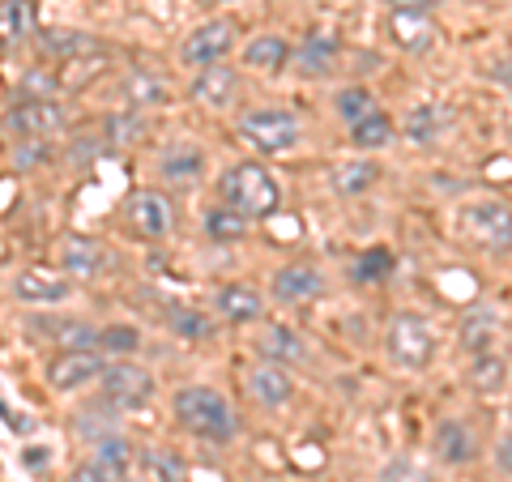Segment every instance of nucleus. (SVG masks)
I'll list each match as a JSON object with an SVG mask.
<instances>
[{"instance_id":"b1692460","label":"nucleus","mask_w":512,"mask_h":482,"mask_svg":"<svg viewBox=\"0 0 512 482\" xmlns=\"http://www.w3.org/2000/svg\"><path fill=\"white\" fill-rule=\"evenodd\" d=\"M380 180V163L372 158H355V163H338L329 175V184L338 197H363V192H372Z\"/></svg>"},{"instance_id":"a211bd4d","label":"nucleus","mask_w":512,"mask_h":482,"mask_svg":"<svg viewBox=\"0 0 512 482\" xmlns=\"http://www.w3.org/2000/svg\"><path fill=\"white\" fill-rule=\"evenodd\" d=\"M431 448H436V457L444 465H470L478 457L474 431H470V423H461V419H444L436 427V436H431Z\"/></svg>"},{"instance_id":"a18cd8bd","label":"nucleus","mask_w":512,"mask_h":482,"mask_svg":"<svg viewBox=\"0 0 512 482\" xmlns=\"http://www.w3.org/2000/svg\"><path fill=\"white\" fill-rule=\"evenodd\" d=\"M201 5H218V0H201Z\"/></svg>"},{"instance_id":"dca6fc26","label":"nucleus","mask_w":512,"mask_h":482,"mask_svg":"<svg viewBox=\"0 0 512 482\" xmlns=\"http://www.w3.org/2000/svg\"><path fill=\"white\" fill-rule=\"evenodd\" d=\"M389 35H393V43L402 47V52L419 56V52H427V47L436 43V22H431L423 9H393Z\"/></svg>"},{"instance_id":"c85d7f7f","label":"nucleus","mask_w":512,"mask_h":482,"mask_svg":"<svg viewBox=\"0 0 512 482\" xmlns=\"http://www.w3.org/2000/svg\"><path fill=\"white\" fill-rule=\"evenodd\" d=\"M389 141H393V120L384 111H372V116L350 124V146L355 150H384Z\"/></svg>"},{"instance_id":"bb28decb","label":"nucleus","mask_w":512,"mask_h":482,"mask_svg":"<svg viewBox=\"0 0 512 482\" xmlns=\"http://www.w3.org/2000/svg\"><path fill=\"white\" fill-rule=\"evenodd\" d=\"M35 35V0H0V43L13 47Z\"/></svg>"},{"instance_id":"f3484780","label":"nucleus","mask_w":512,"mask_h":482,"mask_svg":"<svg viewBox=\"0 0 512 482\" xmlns=\"http://www.w3.org/2000/svg\"><path fill=\"white\" fill-rule=\"evenodd\" d=\"M325 295V273L316 265H282L274 273V299L278 303H303Z\"/></svg>"},{"instance_id":"4468645a","label":"nucleus","mask_w":512,"mask_h":482,"mask_svg":"<svg viewBox=\"0 0 512 482\" xmlns=\"http://www.w3.org/2000/svg\"><path fill=\"white\" fill-rule=\"evenodd\" d=\"M60 269L64 278H99L107 269V248L90 235H69L60 244Z\"/></svg>"},{"instance_id":"a19ab883","label":"nucleus","mask_w":512,"mask_h":482,"mask_svg":"<svg viewBox=\"0 0 512 482\" xmlns=\"http://www.w3.org/2000/svg\"><path fill=\"white\" fill-rule=\"evenodd\" d=\"M69 482H120V478H116V474H107L99 461H90V465H77Z\"/></svg>"},{"instance_id":"7c9ffc66","label":"nucleus","mask_w":512,"mask_h":482,"mask_svg":"<svg viewBox=\"0 0 512 482\" xmlns=\"http://www.w3.org/2000/svg\"><path fill=\"white\" fill-rule=\"evenodd\" d=\"M504 380H508V363L495 355V350H487V355H474V363H470V389L474 393L491 397V393L504 389Z\"/></svg>"},{"instance_id":"f8f14e48","label":"nucleus","mask_w":512,"mask_h":482,"mask_svg":"<svg viewBox=\"0 0 512 482\" xmlns=\"http://www.w3.org/2000/svg\"><path fill=\"white\" fill-rule=\"evenodd\" d=\"M13 295L22 303H35V308H47V303H64L73 295V282L64 273H52V269H22L13 278Z\"/></svg>"},{"instance_id":"37998d69","label":"nucleus","mask_w":512,"mask_h":482,"mask_svg":"<svg viewBox=\"0 0 512 482\" xmlns=\"http://www.w3.org/2000/svg\"><path fill=\"white\" fill-rule=\"evenodd\" d=\"M504 465H512V440H504Z\"/></svg>"},{"instance_id":"9b49d317","label":"nucleus","mask_w":512,"mask_h":482,"mask_svg":"<svg viewBox=\"0 0 512 482\" xmlns=\"http://www.w3.org/2000/svg\"><path fill=\"white\" fill-rule=\"evenodd\" d=\"M192 99H197L201 107H231L239 99V73L227 69V60H218V64H205V69L192 77Z\"/></svg>"},{"instance_id":"2eb2a0df","label":"nucleus","mask_w":512,"mask_h":482,"mask_svg":"<svg viewBox=\"0 0 512 482\" xmlns=\"http://www.w3.org/2000/svg\"><path fill=\"white\" fill-rule=\"evenodd\" d=\"M248 393L261 401L265 410H282V406H291L295 384H291V372H286V367L261 363V367H252L248 372Z\"/></svg>"},{"instance_id":"f257e3e1","label":"nucleus","mask_w":512,"mask_h":482,"mask_svg":"<svg viewBox=\"0 0 512 482\" xmlns=\"http://www.w3.org/2000/svg\"><path fill=\"white\" fill-rule=\"evenodd\" d=\"M175 423H180L188 436H197L205 444H231L235 440V410L231 401L218 389H205V384H188V389L175 393L171 401Z\"/></svg>"},{"instance_id":"a878e982","label":"nucleus","mask_w":512,"mask_h":482,"mask_svg":"<svg viewBox=\"0 0 512 482\" xmlns=\"http://www.w3.org/2000/svg\"><path fill=\"white\" fill-rule=\"evenodd\" d=\"M461 350H470V355H487V350H495V337H500V320H495V312L487 308H474L466 320H461Z\"/></svg>"},{"instance_id":"4c0bfd02","label":"nucleus","mask_w":512,"mask_h":482,"mask_svg":"<svg viewBox=\"0 0 512 482\" xmlns=\"http://www.w3.org/2000/svg\"><path fill=\"white\" fill-rule=\"evenodd\" d=\"M380 482H436V478H431V470H427L423 461H414V457H393V461L380 470Z\"/></svg>"},{"instance_id":"412c9836","label":"nucleus","mask_w":512,"mask_h":482,"mask_svg":"<svg viewBox=\"0 0 512 482\" xmlns=\"http://www.w3.org/2000/svg\"><path fill=\"white\" fill-rule=\"evenodd\" d=\"M256 355H261L265 363H278V367H291L303 359V342H299V333L295 329H286V325H269L256 333Z\"/></svg>"},{"instance_id":"6ab92c4d","label":"nucleus","mask_w":512,"mask_h":482,"mask_svg":"<svg viewBox=\"0 0 512 482\" xmlns=\"http://www.w3.org/2000/svg\"><path fill=\"white\" fill-rule=\"evenodd\" d=\"M30 329L39 337H52L60 350H94V337H99V329L77 316H39Z\"/></svg>"},{"instance_id":"c9c22d12","label":"nucleus","mask_w":512,"mask_h":482,"mask_svg":"<svg viewBox=\"0 0 512 482\" xmlns=\"http://www.w3.org/2000/svg\"><path fill=\"white\" fill-rule=\"evenodd\" d=\"M393 273V252L389 248H367L355 261V282H384Z\"/></svg>"},{"instance_id":"39448f33","label":"nucleus","mask_w":512,"mask_h":482,"mask_svg":"<svg viewBox=\"0 0 512 482\" xmlns=\"http://www.w3.org/2000/svg\"><path fill=\"white\" fill-rule=\"evenodd\" d=\"M239 137L248 141L256 154H286L299 141V120L282 107H261L239 116Z\"/></svg>"},{"instance_id":"20e7f679","label":"nucleus","mask_w":512,"mask_h":482,"mask_svg":"<svg viewBox=\"0 0 512 482\" xmlns=\"http://www.w3.org/2000/svg\"><path fill=\"white\" fill-rule=\"evenodd\" d=\"M457 227L474 248H483L491 256L512 252V210L504 201H470L457 214Z\"/></svg>"},{"instance_id":"7ed1b4c3","label":"nucleus","mask_w":512,"mask_h":482,"mask_svg":"<svg viewBox=\"0 0 512 482\" xmlns=\"http://www.w3.org/2000/svg\"><path fill=\"white\" fill-rule=\"evenodd\" d=\"M436 329H431V320L419 316V312H402L389 320V333H384V350H389V359L397 367H406V372H423L436 359Z\"/></svg>"},{"instance_id":"c756f323","label":"nucleus","mask_w":512,"mask_h":482,"mask_svg":"<svg viewBox=\"0 0 512 482\" xmlns=\"http://www.w3.org/2000/svg\"><path fill=\"white\" fill-rule=\"evenodd\" d=\"M205 235H210L214 244H244L248 218H244V214H235L231 205H214V210L205 214Z\"/></svg>"},{"instance_id":"6e6552de","label":"nucleus","mask_w":512,"mask_h":482,"mask_svg":"<svg viewBox=\"0 0 512 482\" xmlns=\"http://www.w3.org/2000/svg\"><path fill=\"white\" fill-rule=\"evenodd\" d=\"M124 231L133 239H146V244L163 239L171 231V205L163 192H154V188L133 192V197L124 201Z\"/></svg>"},{"instance_id":"58836bf2","label":"nucleus","mask_w":512,"mask_h":482,"mask_svg":"<svg viewBox=\"0 0 512 482\" xmlns=\"http://www.w3.org/2000/svg\"><path fill=\"white\" fill-rule=\"evenodd\" d=\"M146 461H150V474L158 482H188V465L175 453H167V448H158V453H150Z\"/></svg>"},{"instance_id":"393cba45","label":"nucleus","mask_w":512,"mask_h":482,"mask_svg":"<svg viewBox=\"0 0 512 482\" xmlns=\"http://www.w3.org/2000/svg\"><path fill=\"white\" fill-rule=\"evenodd\" d=\"M39 52L56 56V60H73V56H94V52H103V47L90 35H82V30L52 26V30H39Z\"/></svg>"},{"instance_id":"ea45409f","label":"nucleus","mask_w":512,"mask_h":482,"mask_svg":"<svg viewBox=\"0 0 512 482\" xmlns=\"http://www.w3.org/2000/svg\"><path fill=\"white\" fill-rule=\"evenodd\" d=\"M107 133H111V141H116V146H137L141 133H146V120L133 116V111H124V116H116V120L107 124Z\"/></svg>"},{"instance_id":"423d86ee","label":"nucleus","mask_w":512,"mask_h":482,"mask_svg":"<svg viewBox=\"0 0 512 482\" xmlns=\"http://www.w3.org/2000/svg\"><path fill=\"white\" fill-rule=\"evenodd\" d=\"M99 384H103V401L116 410H141L154 397V376L128 359H116L111 367H103Z\"/></svg>"},{"instance_id":"2f4dec72","label":"nucleus","mask_w":512,"mask_h":482,"mask_svg":"<svg viewBox=\"0 0 512 482\" xmlns=\"http://www.w3.org/2000/svg\"><path fill=\"white\" fill-rule=\"evenodd\" d=\"M444 111H440V103H419L406 116V137L414 141V146H431L440 133H444Z\"/></svg>"},{"instance_id":"79ce46f5","label":"nucleus","mask_w":512,"mask_h":482,"mask_svg":"<svg viewBox=\"0 0 512 482\" xmlns=\"http://www.w3.org/2000/svg\"><path fill=\"white\" fill-rule=\"evenodd\" d=\"M389 5H393V9H423V13H427L431 5H436V0H389Z\"/></svg>"},{"instance_id":"f704fd0d","label":"nucleus","mask_w":512,"mask_h":482,"mask_svg":"<svg viewBox=\"0 0 512 482\" xmlns=\"http://www.w3.org/2000/svg\"><path fill=\"white\" fill-rule=\"evenodd\" d=\"M333 107H338V116L342 120H363V116H372L376 111V99H372V90H363V86H346L338 90V99H333Z\"/></svg>"},{"instance_id":"aec40b11","label":"nucleus","mask_w":512,"mask_h":482,"mask_svg":"<svg viewBox=\"0 0 512 482\" xmlns=\"http://www.w3.org/2000/svg\"><path fill=\"white\" fill-rule=\"evenodd\" d=\"M338 39L329 35V30H312V35H303V43L295 47V64L303 77H325L333 73V64H338Z\"/></svg>"},{"instance_id":"5701e85b","label":"nucleus","mask_w":512,"mask_h":482,"mask_svg":"<svg viewBox=\"0 0 512 482\" xmlns=\"http://www.w3.org/2000/svg\"><path fill=\"white\" fill-rule=\"evenodd\" d=\"M201 171H205V154L197 146H175L158 158V175L175 188H192L201 180Z\"/></svg>"},{"instance_id":"1a4fd4ad","label":"nucleus","mask_w":512,"mask_h":482,"mask_svg":"<svg viewBox=\"0 0 512 482\" xmlns=\"http://www.w3.org/2000/svg\"><path fill=\"white\" fill-rule=\"evenodd\" d=\"M5 128L18 141H47L64 128V107L56 99H22L18 107H9Z\"/></svg>"},{"instance_id":"ddd939ff","label":"nucleus","mask_w":512,"mask_h":482,"mask_svg":"<svg viewBox=\"0 0 512 482\" xmlns=\"http://www.w3.org/2000/svg\"><path fill=\"white\" fill-rule=\"evenodd\" d=\"M120 103H124V111L167 107L171 103V86L163 82V77H154L150 69H128L120 77Z\"/></svg>"},{"instance_id":"0eeeda50","label":"nucleus","mask_w":512,"mask_h":482,"mask_svg":"<svg viewBox=\"0 0 512 482\" xmlns=\"http://www.w3.org/2000/svg\"><path fill=\"white\" fill-rule=\"evenodd\" d=\"M235 35H239V26H235L231 18H210V22H201V26L184 39L180 60L188 64V69H205V64L227 60V56L235 52Z\"/></svg>"},{"instance_id":"f03ea898","label":"nucleus","mask_w":512,"mask_h":482,"mask_svg":"<svg viewBox=\"0 0 512 482\" xmlns=\"http://www.w3.org/2000/svg\"><path fill=\"white\" fill-rule=\"evenodd\" d=\"M222 201L231 205L235 214H244L248 222H269L282 210V188L261 163H239L222 175Z\"/></svg>"},{"instance_id":"e433bc0d","label":"nucleus","mask_w":512,"mask_h":482,"mask_svg":"<svg viewBox=\"0 0 512 482\" xmlns=\"http://www.w3.org/2000/svg\"><path fill=\"white\" fill-rule=\"evenodd\" d=\"M171 329L188 337V342H205V337L214 333V325L205 320L201 312H192V308H171Z\"/></svg>"},{"instance_id":"72a5a7b5","label":"nucleus","mask_w":512,"mask_h":482,"mask_svg":"<svg viewBox=\"0 0 512 482\" xmlns=\"http://www.w3.org/2000/svg\"><path fill=\"white\" fill-rule=\"evenodd\" d=\"M137 346H141L137 325H107V329H99V337H94V350H103V355H111V359L137 355Z\"/></svg>"},{"instance_id":"473e14b6","label":"nucleus","mask_w":512,"mask_h":482,"mask_svg":"<svg viewBox=\"0 0 512 482\" xmlns=\"http://www.w3.org/2000/svg\"><path fill=\"white\" fill-rule=\"evenodd\" d=\"M94 461L103 465L107 474H116V478H124L128 474V461H133V444H128L124 436H94Z\"/></svg>"},{"instance_id":"c03bdc74","label":"nucleus","mask_w":512,"mask_h":482,"mask_svg":"<svg viewBox=\"0 0 512 482\" xmlns=\"http://www.w3.org/2000/svg\"><path fill=\"white\" fill-rule=\"evenodd\" d=\"M120 482H146V478H128V474H124V478H120Z\"/></svg>"},{"instance_id":"cd10ccee","label":"nucleus","mask_w":512,"mask_h":482,"mask_svg":"<svg viewBox=\"0 0 512 482\" xmlns=\"http://www.w3.org/2000/svg\"><path fill=\"white\" fill-rule=\"evenodd\" d=\"M286 60H291V43H286L282 35H256V39L244 43V64L248 69L278 73Z\"/></svg>"},{"instance_id":"9d476101","label":"nucleus","mask_w":512,"mask_h":482,"mask_svg":"<svg viewBox=\"0 0 512 482\" xmlns=\"http://www.w3.org/2000/svg\"><path fill=\"white\" fill-rule=\"evenodd\" d=\"M103 367L107 363L99 359V350H64V355L47 363V384H52L56 393H77V389H86L90 380H99Z\"/></svg>"},{"instance_id":"4be33fe9","label":"nucleus","mask_w":512,"mask_h":482,"mask_svg":"<svg viewBox=\"0 0 512 482\" xmlns=\"http://www.w3.org/2000/svg\"><path fill=\"white\" fill-rule=\"evenodd\" d=\"M214 308L222 320H231V325H252V320H261L265 299L256 295L252 286H222L214 295Z\"/></svg>"}]
</instances>
